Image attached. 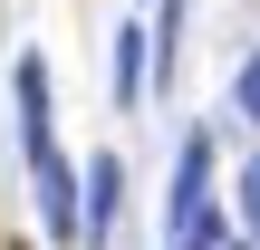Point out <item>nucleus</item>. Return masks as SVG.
Wrapping results in <instances>:
<instances>
[{
    "mask_svg": "<svg viewBox=\"0 0 260 250\" xmlns=\"http://www.w3.org/2000/svg\"><path fill=\"white\" fill-rule=\"evenodd\" d=\"M19 145H29V173H39V222H48V241H77V173H68V154H58V116H48V67L39 58H19Z\"/></svg>",
    "mask_w": 260,
    "mask_h": 250,
    "instance_id": "obj_1",
    "label": "nucleus"
},
{
    "mask_svg": "<svg viewBox=\"0 0 260 250\" xmlns=\"http://www.w3.org/2000/svg\"><path fill=\"white\" fill-rule=\"evenodd\" d=\"M116 193H125V164H116V154H96V164H87V212H77L87 250H106V231H116Z\"/></svg>",
    "mask_w": 260,
    "mask_h": 250,
    "instance_id": "obj_2",
    "label": "nucleus"
},
{
    "mask_svg": "<svg viewBox=\"0 0 260 250\" xmlns=\"http://www.w3.org/2000/svg\"><path fill=\"white\" fill-rule=\"evenodd\" d=\"M203 212H212V145L193 135V145H183V173H174V231L203 222Z\"/></svg>",
    "mask_w": 260,
    "mask_h": 250,
    "instance_id": "obj_3",
    "label": "nucleus"
},
{
    "mask_svg": "<svg viewBox=\"0 0 260 250\" xmlns=\"http://www.w3.org/2000/svg\"><path fill=\"white\" fill-rule=\"evenodd\" d=\"M116 96H145V29L116 39Z\"/></svg>",
    "mask_w": 260,
    "mask_h": 250,
    "instance_id": "obj_4",
    "label": "nucleus"
},
{
    "mask_svg": "<svg viewBox=\"0 0 260 250\" xmlns=\"http://www.w3.org/2000/svg\"><path fill=\"white\" fill-rule=\"evenodd\" d=\"M232 106H241V116H251V125H260V58H251V67H241V87H232Z\"/></svg>",
    "mask_w": 260,
    "mask_h": 250,
    "instance_id": "obj_5",
    "label": "nucleus"
},
{
    "mask_svg": "<svg viewBox=\"0 0 260 250\" xmlns=\"http://www.w3.org/2000/svg\"><path fill=\"white\" fill-rule=\"evenodd\" d=\"M241 212H251V231H260V154H251V173H241Z\"/></svg>",
    "mask_w": 260,
    "mask_h": 250,
    "instance_id": "obj_6",
    "label": "nucleus"
},
{
    "mask_svg": "<svg viewBox=\"0 0 260 250\" xmlns=\"http://www.w3.org/2000/svg\"><path fill=\"white\" fill-rule=\"evenodd\" d=\"M212 250H251V241H212Z\"/></svg>",
    "mask_w": 260,
    "mask_h": 250,
    "instance_id": "obj_7",
    "label": "nucleus"
}]
</instances>
